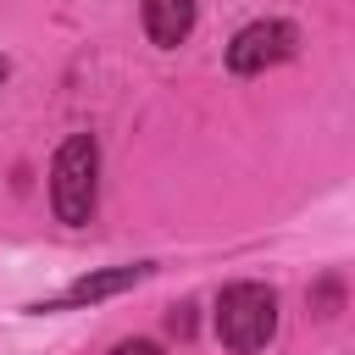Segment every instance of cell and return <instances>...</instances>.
<instances>
[{
	"label": "cell",
	"mask_w": 355,
	"mask_h": 355,
	"mask_svg": "<svg viewBox=\"0 0 355 355\" xmlns=\"http://www.w3.org/2000/svg\"><path fill=\"white\" fill-rule=\"evenodd\" d=\"M277 333V294L266 283H233L216 300V338L233 355H255L266 349V338Z\"/></svg>",
	"instance_id": "1"
},
{
	"label": "cell",
	"mask_w": 355,
	"mask_h": 355,
	"mask_svg": "<svg viewBox=\"0 0 355 355\" xmlns=\"http://www.w3.org/2000/svg\"><path fill=\"white\" fill-rule=\"evenodd\" d=\"M94 172H100V144H94V133H72V139L55 150V161H50V205H55L61 222L83 227V222L94 216Z\"/></svg>",
	"instance_id": "2"
},
{
	"label": "cell",
	"mask_w": 355,
	"mask_h": 355,
	"mask_svg": "<svg viewBox=\"0 0 355 355\" xmlns=\"http://www.w3.org/2000/svg\"><path fill=\"white\" fill-rule=\"evenodd\" d=\"M288 55H294V28H288V22H250V28H239V39L227 44V67H233L239 78L266 72V67H277V61H288Z\"/></svg>",
	"instance_id": "3"
},
{
	"label": "cell",
	"mask_w": 355,
	"mask_h": 355,
	"mask_svg": "<svg viewBox=\"0 0 355 355\" xmlns=\"http://www.w3.org/2000/svg\"><path fill=\"white\" fill-rule=\"evenodd\" d=\"M0 78H6V61H0Z\"/></svg>",
	"instance_id": "7"
},
{
	"label": "cell",
	"mask_w": 355,
	"mask_h": 355,
	"mask_svg": "<svg viewBox=\"0 0 355 355\" xmlns=\"http://www.w3.org/2000/svg\"><path fill=\"white\" fill-rule=\"evenodd\" d=\"M111 355H161V344H150V338H128V344H116Z\"/></svg>",
	"instance_id": "6"
},
{
	"label": "cell",
	"mask_w": 355,
	"mask_h": 355,
	"mask_svg": "<svg viewBox=\"0 0 355 355\" xmlns=\"http://www.w3.org/2000/svg\"><path fill=\"white\" fill-rule=\"evenodd\" d=\"M194 28V0H144V33L155 44H183Z\"/></svg>",
	"instance_id": "5"
},
{
	"label": "cell",
	"mask_w": 355,
	"mask_h": 355,
	"mask_svg": "<svg viewBox=\"0 0 355 355\" xmlns=\"http://www.w3.org/2000/svg\"><path fill=\"white\" fill-rule=\"evenodd\" d=\"M150 277V266H116V272H94V277H78L61 300H50V305H33V311H72V305H94V300H105V294H122V288H133V283H144Z\"/></svg>",
	"instance_id": "4"
}]
</instances>
